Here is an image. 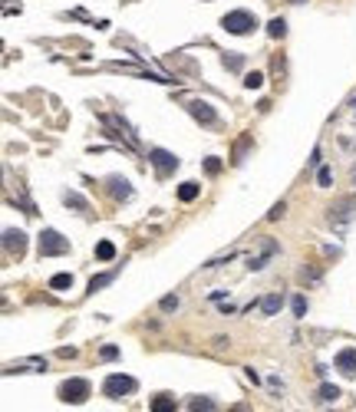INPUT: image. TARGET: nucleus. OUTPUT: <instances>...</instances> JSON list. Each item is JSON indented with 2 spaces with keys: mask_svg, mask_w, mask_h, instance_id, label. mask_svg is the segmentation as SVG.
<instances>
[{
  "mask_svg": "<svg viewBox=\"0 0 356 412\" xmlns=\"http://www.w3.org/2000/svg\"><path fill=\"white\" fill-rule=\"evenodd\" d=\"M116 356H119L116 346H103V359H116Z\"/></svg>",
  "mask_w": 356,
  "mask_h": 412,
  "instance_id": "a878e982",
  "label": "nucleus"
},
{
  "mask_svg": "<svg viewBox=\"0 0 356 412\" xmlns=\"http://www.w3.org/2000/svg\"><path fill=\"white\" fill-rule=\"evenodd\" d=\"M280 214H284V201H280V205H274V208H270V214H267V218H270V221H277Z\"/></svg>",
  "mask_w": 356,
  "mask_h": 412,
  "instance_id": "393cba45",
  "label": "nucleus"
},
{
  "mask_svg": "<svg viewBox=\"0 0 356 412\" xmlns=\"http://www.w3.org/2000/svg\"><path fill=\"white\" fill-rule=\"evenodd\" d=\"M307 313V300L303 297H293V317H303Z\"/></svg>",
  "mask_w": 356,
  "mask_h": 412,
  "instance_id": "412c9836",
  "label": "nucleus"
},
{
  "mask_svg": "<svg viewBox=\"0 0 356 412\" xmlns=\"http://www.w3.org/2000/svg\"><path fill=\"white\" fill-rule=\"evenodd\" d=\"M112 195H116V198H129V195H132L126 178H112Z\"/></svg>",
  "mask_w": 356,
  "mask_h": 412,
  "instance_id": "ddd939ff",
  "label": "nucleus"
},
{
  "mask_svg": "<svg viewBox=\"0 0 356 412\" xmlns=\"http://www.w3.org/2000/svg\"><path fill=\"white\" fill-rule=\"evenodd\" d=\"M4 244H7V251L24 254V247H27V234H24V231H14V228H7V231H4Z\"/></svg>",
  "mask_w": 356,
  "mask_h": 412,
  "instance_id": "0eeeda50",
  "label": "nucleus"
},
{
  "mask_svg": "<svg viewBox=\"0 0 356 412\" xmlns=\"http://www.w3.org/2000/svg\"><path fill=\"white\" fill-rule=\"evenodd\" d=\"M162 310H178V297H165V300H162Z\"/></svg>",
  "mask_w": 356,
  "mask_h": 412,
  "instance_id": "4be33fe9",
  "label": "nucleus"
},
{
  "mask_svg": "<svg viewBox=\"0 0 356 412\" xmlns=\"http://www.w3.org/2000/svg\"><path fill=\"white\" fill-rule=\"evenodd\" d=\"M103 392L109 399H122V396H129V392H135V379L132 376H122V372H112L109 379L103 382Z\"/></svg>",
  "mask_w": 356,
  "mask_h": 412,
  "instance_id": "f03ea898",
  "label": "nucleus"
},
{
  "mask_svg": "<svg viewBox=\"0 0 356 412\" xmlns=\"http://www.w3.org/2000/svg\"><path fill=\"white\" fill-rule=\"evenodd\" d=\"M224 66H231V70H241V56H224Z\"/></svg>",
  "mask_w": 356,
  "mask_h": 412,
  "instance_id": "5701e85b",
  "label": "nucleus"
},
{
  "mask_svg": "<svg viewBox=\"0 0 356 412\" xmlns=\"http://www.w3.org/2000/svg\"><path fill=\"white\" fill-rule=\"evenodd\" d=\"M96 257H99V261H112V257H116L112 241H99V244H96Z\"/></svg>",
  "mask_w": 356,
  "mask_h": 412,
  "instance_id": "9b49d317",
  "label": "nucleus"
},
{
  "mask_svg": "<svg viewBox=\"0 0 356 412\" xmlns=\"http://www.w3.org/2000/svg\"><path fill=\"white\" fill-rule=\"evenodd\" d=\"M149 162H152V165H155L162 175H168V172H175V168H178V159H175L172 152H165V149H152V152H149Z\"/></svg>",
  "mask_w": 356,
  "mask_h": 412,
  "instance_id": "39448f33",
  "label": "nucleus"
},
{
  "mask_svg": "<svg viewBox=\"0 0 356 412\" xmlns=\"http://www.w3.org/2000/svg\"><path fill=\"white\" fill-rule=\"evenodd\" d=\"M152 412H175V399L172 396H155L152 399Z\"/></svg>",
  "mask_w": 356,
  "mask_h": 412,
  "instance_id": "9d476101",
  "label": "nucleus"
},
{
  "mask_svg": "<svg viewBox=\"0 0 356 412\" xmlns=\"http://www.w3.org/2000/svg\"><path fill=\"white\" fill-rule=\"evenodd\" d=\"M50 287H53V290H66V287H73V274H56V277L50 280Z\"/></svg>",
  "mask_w": 356,
  "mask_h": 412,
  "instance_id": "2eb2a0df",
  "label": "nucleus"
},
{
  "mask_svg": "<svg viewBox=\"0 0 356 412\" xmlns=\"http://www.w3.org/2000/svg\"><path fill=\"white\" fill-rule=\"evenodd\" d=\"M188 112L195 116L198 122H214V109L208 103H201V99H195V103H188Z\"/></svg>",
  "mask_w": 356,
  "mask_h": 412,
  "instance_id": "6e6552de",
  "label": "nucleus"
},
{
  "mask_svg": "<svg viewBox=\"0 0 356 412\" xmlns=\"http://www.w3.org/2000/svg\"><path fill=\"white\" fill-rule=\"evenodd\" d=\"M198 191H201V188H198L195 182H185L182 188H178V198H182V201H195V198H198Z\"/></svg>",
  "mask_w": 356,
  "mask_h": 412,
  "instance_id": "f8f14e48",
  "label": "nucleus"
},
{
  "mask_svg": "<svg viewBox=\"0 0 356 412\" xmlns=\"http://www.w3.org/2000/svg\"><path fill=\"white\" fill-rule=\"evenodd\" d=\"M277 310H280V293H270V297H264V300H261V313H264V317H274Z\"/></svg>",
  "mask_w": 356,
  "mask_h": 412,
  "instance_id": "1a4fd4ad",
  "label": "nucleus"
},
{
  "mask_svg": "<svg viewBox=\"0 0 356 412\" xmlns=\"http://www.w3.org/2000/svg\"><path fill=\"white\" fill-rule=\"evenodd\" d=\"M333 363H336V369H340L343 376H349V379H353V376H356V349H353V346L340 349V353H336V359H333Z\"/></svg>",
  "mask_w": 356,
  "mask_h": 412,
  "instance_id": "423d86ee",
  "label": "nucleus"
},
{
  "mask_svg": "<svg viewBox=\"0 0 356 412\" xmlns=\"http://www.w3.org/2000/svg\"><path fill=\"white\" fill-rule=\"evenodd\" d=\"M214 402L211 399H191V412H211Z\"/></svg>",
  "mask_w": 356,
  "mask_h": 412,
  "instance_id": "a211bd4d",
  "label": "nucleus"
},
{
  "mask_svg": "<svg viewBox=\"0 0 356 412\" xmlns=\"http://www.w3.org/2000/svg\"><path fill=\"white\" fill-rule=\"evenodd\" d=\"M293 4H303V0H293Z\"/></svg>",
  "mask_w": 356,
  "mask_h": 412,
  "instance_id": "bb28decb",
  "label": "nucleus"
},
{
  "mask_svg": "<svg viewBox=\"0 0 356 412\" xmlns=\"http://www.w3.org/2000/svg\"><path fill=\"white\" fill-rule=\"evenodd\" d=\"M221 27L228 33H234V37H244V33H251L257 27V17L247 14V10H231V14L221 17Z\"/></svg>",
  "mask_w": 356,
  "mask_h": 412,
  "instance_id": "f257e3e1",
  "label": "nucleus"
},
{
  "mask_svg": "<svg viewBox=\"0 0 356 412\" xmlns=\"http://www.w3.org/2000/svg\"><path fill=\"white\" fill-rule=\"evenodd\" d=\"M261 83H264L261 73H247V76H244V86L247 89H261Z\"/></svg>",
  "mask_w": 356,
  "mask_h": 412,
  "instance_id": "aec40b11",
  "label": "nucleus"
},
{
  "mask_svg": "<svg viewBox=\"0 0 356 412\" xmlns=\"http://www.w3.org/2000/svg\"><path fill=\"white\" fill-rule=\"evenodd\" d=\"M86 396H89L86 379H66L60 386V399H66V402H86Z\"/></svg>",
  "mask_w": 356,
  "mask_h": 412,
  "instance_id": "20e7f679",
  "label": "nucleus"
},
{
  "mask_svg": "<svg viewBox=\"0 0 356 412\" xmlns=\"http://www.w3.org/2000/svg\"><path fill=\"white\" fill-rule=\"evenodd\" d=\"M63 201H66L70 208H79V211H86V198H79L76 191H66V195H63Z\"/></svg>",
  "mask_w": 356,
  "mask_h": 412,
  "instance_id": "dca6fc26",
  "label": "nucleus"
},
{
  "mask_svg": "<svg viewBox=\"0 0 356 412\" xmlns=\"http://www.w3.org/2000/svg\"><path fill=\"white\" fill-rule=\"evenodd\" d=\"M316 182H320V185L326 188V185H330V168H320V175H316Z\"/></svg>",
  "mask_w": 356,
  "mask_h": 412,
  "instance_id": "b1692460",
  "label": "nucleus"
},
{
  "mask_svg": "<svg viewBox=\"0 0 356 412\" xmlns=\"http://www.w3.org/2000/svg\"><path fill=\"white\" fill-rule=\"evenodd\" d=\"M340 396V389L336 386H330V382H326V386H320V399H326V402H333V399Z\"/></svg>",
  "mask_w": 356,
  "mask_h": 412,
  "instance_id": "6ab92c4d",
  "label": "nucleus"
},
{
  "mask_svg": "<svg viewBox=\"0 0 356 412\" xmlns=\"http://www.w3.org/2000/svg\"><path fill=\"white\" fill-rule=\"evenodd\" d=\"M267 33H270V37H274V40H277V37H284V33H287V24H284V20H280V17H274V20H270V24H267Z\"/></svg>",
  "mask_w": 356,
  "mask_h": 412,
  "instance_id": "4468645a",
  "label": "nucleus"
},
{
  "mask_svg": "<svg viewBox=\"0 0 356 412\" xmlns=\"http://www.w3.org/2000/svg\"><path fill=\"white\" fill-rule=\"evenodd\" d=\"M66 251H70V241H66L60 231H43V234H40V254H43V257L66 254Z\"/></svg>",
  "mask_w": 356,
  "mask_h": 412,
  "instance_id": "7ed1b4c3",
  "label": "nucleus"
},
{
  "mask_svg": "<svg viewBox=\"0 0 356 412\" xmlns=\"http://www.w3.org/2000/svg\"><path fill=\"white\" fill-rule=\"evenodd\" d=\"M112 280H116V274H103V277H93L89 280V290H99V287H106V284H112Z\"/></svg>",
  "mask_w": 356,
  "mask_h": 412,
  "instance_id": "f3484780",
  "label": "nucleus"
}]
</instances>
